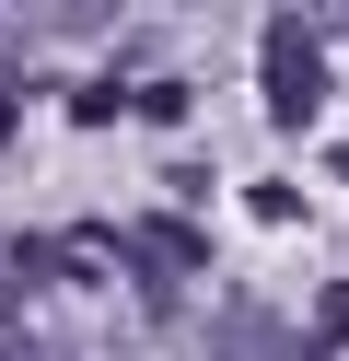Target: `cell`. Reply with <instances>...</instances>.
I'll return each mask as SVG.
<instances>
[{"instance_id": "6da1fadb", "label": "cell", "mask_w": 349, "mask_h": 361, "mask_svg": "<svg viewBox=\"0 0 349 361\" xmlns=\"http://www.w3.org/2000/svg\"><path fill=\"white\" fill-rule=\"evenodd\" d=\"M326 105V47H314V24H302V12H279L268 24V117H314Z\"/></svg>"}, {"instance_id": "7a4b0ae2", "label": "cell", "mask_w": 349, "mask_h": 361, "mask_svg": "<svg viewBox=\"0 0 349 361\" xmlns=\"http://www.w3.org/2000/svg\"><path fill=\"white\" fill-rule=\"evenodd\" d=\"M0 361H35V338H23V326H12V314H0Z\"/></svg>"}]
</instances>
